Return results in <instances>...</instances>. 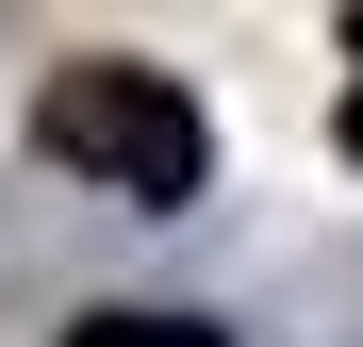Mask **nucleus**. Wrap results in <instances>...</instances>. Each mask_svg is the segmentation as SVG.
<instances>
[{
    "label": "nucleus",
    "instance_id": "1",
    "mask_svg": "<svg viewBox=\"0 0 363 347\" xmlns=\"http://www.w3.org/2000/svg\"><path fill=\"white\" fill-rule=\"evenodd\" d=\"M33 149L50 165H83V182H116V199H199V165H215V133H199V99H182L165 67H116V50H83V67H50L33 83Z\"/></svg>",
    "mask_w": 363,
    "mask_h": 347
},
{
    "label": "nucleus",
    "instance_id": "3",
    "mask_svg": "<svg viewBox=\"0 0 363 347\" xmlns=\"http://www.w3.org/2000/svg\"><path fill=\"white\" fill-rule=\"evenodd\" d=\"M347 149H363V17H347Z\"/></svg>",
    "mask_w": 363,
    "mask_h": 347
},
{
    "label": "nucleus",
    "instance_id": "2",
    "mask_svg": "<svg viewBox=\"0 0 363 347\" xmlns=\"http://www.w3.org/2000/svg\"><path fill=\"white\" fill-rule=\"evenodd\" d=\"M67 347H215V331H199V314H83Z\"/></svg>",
    "mask_w": 363,
    "mask_h": 347
}]
</instances>
